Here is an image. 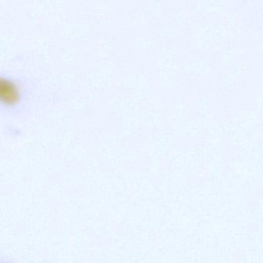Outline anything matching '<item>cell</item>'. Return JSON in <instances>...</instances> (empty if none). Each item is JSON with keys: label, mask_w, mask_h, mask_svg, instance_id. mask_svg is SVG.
<instances>
[{"label": "cell", "mask_w": 263, "mask_h": 263, "mask_svg": "<svg viewBox=\"0 0 263 263\" xmlns=\"http://www.w3.org/2000/svg\"><path fill=\"white\" fill-rule=\"evenodd\" d=\"M2 93L5 95L6 98L7 100L14 99L15 98V91L13 89L10 87V86H8L7 84V87L3 84L2 85Z\"/></svg>", "instance_id": "6da1fadb"}]
</instances>
